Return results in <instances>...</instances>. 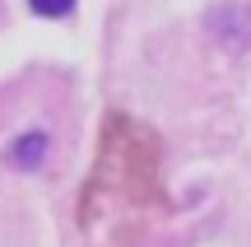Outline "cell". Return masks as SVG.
I'll return each instance as SVG.
<instances>
[{"mask_svg":"<svg viewBox=\"0 0 251 247\" xmlns=\"http://www.w3.org/2000/svg\"><path fill=\"white\" fill-rule=\"evenodd\" d=\"M42 154H47V136H42V131H33V136L14 140V149H9V164L33 168V164H42Z\"/></svg>","mask_w":251,"mask_h":247,"instance_id":"cell-1","label":"cell"},{"mask_svg":"<svg viewBox=\"0 0 251 247\" xmlns=\"http://www.w3.org/2000/svg\"><path fill=\"white\" fill-rule=\"evenodd\" d=\"M28 5H33L37 14H47V19H61V14L75 9V0H28Z\"/></svg>","mask_w":251,"mask_h":247,"instance_id":"cell-2","label":"cell"}]
</instances>
